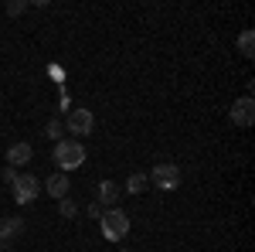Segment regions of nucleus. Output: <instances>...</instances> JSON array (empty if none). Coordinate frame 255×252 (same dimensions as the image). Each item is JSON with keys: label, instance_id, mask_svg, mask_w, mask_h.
<instances>
[{"label": "nucleus", "instance_id": "nucleus-1", "mask_svg": "<svg viewBox=\"0 0 255 252\" xmlns=\"http://www.w3.org/2000/svg\"><path fill=\"white\" fill-rule=\"evenodd\" d=\"M55 164H58L61 174L79 171L82 164H85V147H82L79 140H58L55 143Z\"/></svg>", "mask_w": 255, "mask_h": 252}, {"label": "nucleus", "instance_id": "nucleus-2", "mask_svg": "<svg viewBox=\"0 0 255 252\" xmlns=\"http://www.w3.org/2000/svg\"><path fill=\"white\" fill-rule=\"evenodd\" d=\"M99 229H102V239L106 242H123L129 235V218H126V212H119V208H109V212H102V218H99Z\"/></svg>", "mask_w": 255, "mask_h": 252}, {"label": "nucleus", "instance_id": "nucleus-3", "mask_svg": "<svg viewBox=\"0 0 255 252\" xmlns=\"http://www.w3.org/2000/svg\"><path fill=\"white\" fill-rule=\"evenodd\" d=\"M10 194H14L17 205H31V201L41 194V181L34 174H17V181L10 184Z\"/></svg>", "mask_w": 255, "mask_h": 252}, {"label": "nucleus", "instance_id": "nucleus-4", "mask_svg": "<svg viewBox=\"0 0 255 252\" xmlns=\"http://www.w3.org/2000/svg\"><path fill=\"white\" fill-rule=\"evenodd\" d=\"M157 191H174L177 184H180V167L177 164H157L153 167V174L146 177Z\"/></svg>", "mask_w": 255, "mask_h": 252}, {"label": "nucleus", "instance_id": "nucleus-5", "mask_svg": "<svg viewBox=\"0 0 255 252\" xmlns=\"http://www.w3.org/2000/svg\"><path fill=\"white\" fill-rule=\"evenodd\" d=\"M92 126H96L92 109H72L68 119H65V130H68L72 136H89V133H92Z\"/></svg>", "mask_w": 255, "mask_h": 252}, {"label": "nucleus", "instance_id": "nucleus-6", "mask_svg": "<svg viewBox=\"0 0 255 252\" xmlns=\"http://www.w3.org/2000/svg\"><path fill=\"white\" fill-rule=\"evenodd\" d=\"M232 123H235V126H252V123H255V102H252V96H242V99L232 102Z\"/></svg>", "mask_w": 255, "mask_h": 252}, {"label": "nucleus", "instance_id": "nucleus-7", "mask_svg": "<svg viewBox=\"0 0 255 252\" xmlns=\"http://www.w3.org/2000/svg\"><path fill=\"white\" fill-rule=\"evenodd\" d=\"M119 194H123V191H119L116 181H102L99 191H96V205H99V208H116Z\"/></svg>", "mask_w": 255, "mask_h": 252}, {"label": "nucleus", "instance_id": "nucleus-8", "mask_svg": "<svg viewBox=\"0 0 255 252\" xmlns=\"http://www.w3.org/2000/svg\"><path fill=\"white\" fill-rule=\"evenodd\" d=\"M44 191L51 194V198H58V201H61V198H68V191H72V188H68V174H61V171H58V174H51L48 181H44Z\"/></svg>", "mask_w": 255, "mask_h": 252}, {"label": "nucleus", "instance_id": "nucleus-9", "mask_svg": "<svg viewBox=\"0 0 255 252\" xmlns=\"http://www.w3.org/2000/svg\"><path fill=\"white\" fill-rule=\"evenodd\" d=\"M34 157V150H31V143H14L10 150H7V167H14L17 171L20 164H27Z\"/></svg>", "mask_w": 255, "mask_h": 252}, {"label": "nucleus", "instance_id": "nucleus-10", "mask_svg": "<svg viewBox=\"0 0 255 252\" xmlns=\"http://www.w3.org/2000/svg\"><path fill=\"white\" fill-rule=\"evenodd\" d=\"M20 232H24V222H20V218H3V222H0V239H3V246H10L14 235H20Z\"/></svg>", "mask_w": 255, "mask_h": 252}, {"label": "nucleus", "instance_id": "nucleus-11", "mask_svg": "<svg viewBox=\"0 0 255 252\" xmlns=\"http://www.w3.org/2000/svg\"><path fill=\"white\" fill-rule=\"evenodd\" d=\"M235 44H238V51H242L245 58H255V34H252V31H242Z\"/></svg>", "mask_w": 255, "mask_h": 252}, {"label": "nucleus", "instance_id": "nucleus-12", "mask_svg": "<svg viewBox=\"0 0 255 252\" xmlns=\"http://www.w3.org/2000/svg\"><path fill=\"white\" fill-rule=\"evenodd\" d=\"M146 184H150V181H146V174H129L126 191H129V194H143V191H146Z\"/></svg>", "mask_w": 255, "mask_h": 252}, {"label": "nucleus", "instance_id": "nucleus-13", "mask_svg": "<svg viewBox=\"0 0 255 252\" xmlns=\"http://www.w3.org/2000/svg\"><path fill=\"white\" fill-rule=\"evenodd\" d=\"M58 212L65 215V218H75V215H79V205H75L72 198H61V201H58Z\"/></svg>", "mask_w": 255, "mask_h": 252}, {"label": "nucleus", "instance_id": "nucleus-14", "mask_svg": "<svg viewBox=\"0 0 255 252\" xmlns=\"http://www.w3.org/2000/svg\"><path fill=\"white\" fill-rule=\"evenodd\" d=\"M44 130H48V136L61 140V130H65V123H61V119H48V126H44Z\"/></svg>", "mask_w": 255, "mask_h": 252}, {"label": "nucleus", "instance_id": "nucleus-15", "mask_svg": "<svg viewBox=\"0 0 255 252\" xmlns=\"http://www.w3.org/2000/svg\"><path fill=\"white\" fill-rule=\"evenodd\" d=\"M24 10H27V3H24V0H17V3H7V14H10V17H17V14H24Z\"/></svg>", "mask_w": 255, "mask_h": 252}, {"label": "nucleus", "instance_id": "nucleus-16", "mask_svg": "<svg viewBox=\"0 0 255 252\" xmlns=\"http://www.w3.org/2000/svg\"><path fill=\"white\" fill-rule=\"evenodd\" d=\"M3 181L14 184V181H17V171H14V167H3Z\"/></svg>", "mask_w": 255, "mask_h": 252}, {"label": "nucleus", "instance_id": "nucleus-17", "mask_svg": "<svg viewBox=\"0 0 255 252\" xmlns=\"http://www.w3.org/2000/svg\"><path fill=\"white\" fill-rule=\"evenodd\" d=\"M89 215H92V218H102V208H99L96 201H92V205H89Z\"/></svg>", "mask_w": 255, "mask_h": 252}, {"label": "nucleus", "instance_id": "nucleus-18", "mask_svg": "<svg viewBox=\"0 0 255 252\" xmlns=\"http://www.w3.org/2000/svg\"><path fill=\"white\" fill-rule=\"evenodd\" d=\"M0 246H3V239H0Z\"/></svg>", "mask_w": 255, "mask_h": 252}]
</instances>
